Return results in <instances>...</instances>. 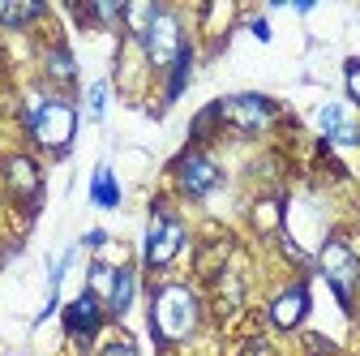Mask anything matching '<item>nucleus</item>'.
<instances>
[{"label":"nucleus","instance_id":"1","mask_svg":"<svg viewBox=\"0 0 360 356\" xmlns=\"http://www.w3.org/2000/svg\"><path fill=\"white\" fill-rule=\"evenodd\" d=\"M22 129L30 133V142L39 151L65 159L73 151V138H77V108H73L69 95L30 91L22 99Z\"/></svg>","mask_w":360,"mask_h":356},{"label":"nucleus","instance_id":"2","mask_svg":"<svg viewBox=\"0 0 360 356\" xmlns=\"http://www.w3.org/2000/svg\"><path fill=\"white\" fill-rule=\"evenodd\" d=\"M198 326H202V296L189 284L163 279L150 288V335L159 348H176L193 339Z\"/></svg>","mask_w":360,"mask_h":356},{"label":"nucleus","instance_id":"3","mask_svg":"<svg viewBox=\"0 0 360 356\" xmlns=\"http://www.w3.org/2000/svg\"><path fill=\"white\" fill-rule=\"evenodd\" d=\"M189 232H185V219L172 210L167 198L150 202V224H146V241H142V262L146 271H167V266L180 258Z\"/></svg>","mask_w":360,"mask_h":356},{"label":"nucleus","instance_id":"4","mask_svg":"<svg viewBox=\"0 0 360 356\" xmlns=\"http://www.w3.org/2000/svg\"><path fill=\"white\" fill-rule=\"evenodd\" d=\"M313 266H318V275L330 284L335 300L343 305V314H352V309H356V288H360V258H356L352 241L339 236V232H330L322 241L318 258H313Z\"/></svg>","mask_w":360,"mask_h":356},{"label":"nucleus","instance_id":"5","mask_svg":"<svg viewBox=\"0 0 360 356\" xmlns=\"http://www.w3.org/2000/svg\"><path fill=\"white\" fill-rule=\"evenodd\" d=\"M185 48H189V39H185V26H180V13L159 5V13H155L150 30L142 34V52H146L150 69H155V73H167V69L176 65V56L185 52Z\"/></svg>","mask_w":360,"mask_h":356},{"label":"nucleus","instance_id":"6","mask_svg":"<svg viewBox=\"0 0 360 356\" xmlns=\"http://www.w3.org/2000/svg\"><path fill=\"white\" fill-rule=\"evenodd\" d=\"M219 120H223V129L257 138V133H266L279 120V103L266 95H228V99H219Z\"/></svg>","mask_w":360,"mask_h":356},{"label":"nucleus","instance_id":"7","mask_svg":"<svg viewBox=\"0 0 360 356\" xmlns=\"http://www.w3.org/2000/svg\"><path fill=\"white\" fill-rule=\"evenodd\" d=\"M172 176H176V189L185 193V198H193V202L210 198V193L223 185V167H219L202 146L180 151V155L172 159Z\"/></svg>","mask_w":360,"mask_h":356},{"label":"nucleus","instance_id":"8","mask_svg":"<svg viewBox=\"0 0 360 356\" xmlns=\"http://www.w3.org/2000/svg\"><path fill=\"white\" fill-rule=\"evenodd\" d=\"M0 185H5V193H9V202L13 206H22V210H39V202H43V172H39V163L30 159V155H9L5 163H0Z\"/></svg>","mask_w":360,"mask_h":356},{"label":"nucleus","instance_id":"9","mask_svg":"<svg viewBox=\"0 0 360 356\" xmlns=\"http://www.w3.org/2000/svg\"><path fill=\"white\" fill-rule=\"evenodd\" d=\"M309 284L304 279H292L283 292H275L270 296V305H266V318H270V326L275 331H296L304 318H309Z\"/></svg>","mask_w":360,"mask_h":356},{"label":"nucleus","instance_id":"10","mask_svg":"<svg viewBox=\"0 0 360 356\" xmlns=\"http://www.w3.org/2000/svg\"><path fill=\"white\" fill-rule=\"evenodd\" d=\"M103 322H108V305L99 296H90V292H82L73 305H65V331L77 343H90V339L103 331Z\"/></svg>","mask_w":360,"mask_h":356},{"label":"nucleus","instance_id":"11","mask_svg":"<svg viewBox=\"0 0 360 356\" xmlns=\"http://www.w3.org/2000/svg\"><path fill=\"white\" fill-rule=\"evenodd\" d=\"M318 125H322V142H330V146H360V125L347 120V112L339 103H326L318 112Z\"/></svg>","mask_w":360,"mask_h":356},{"label":"nucleus","instance_id":"12","mask_svg":"<svg viewBox=\"0 0 360 356\" xmlns=\"http://www.w3.org/2000/svg\"><path fill=\"white\" fill-rule=\"evenodd\" d=\"M43 73H48L52 86H73L77 82V61H73V52L65 48L60 39L48 43V52H43Z\"/></svg>","mask_w":360,"mask_h":356},{"label":"nucleus","instance_id":"13","mask_svg":"<svg viewBox=\"0 0 360 356\" xmlns=\"http://www.w3.org/2000/svg\"><path fill=\"white\" fill-rule=\"evenodd\" d=\"M90 202H95L99 210H116L120 206V181H116V172L108 163H99L95 172H90Z\"/></svg>","mask_w":360,"mask_h":356},{"label":"nucleus","instance_id":"14","mask_svg":"<svg viewBox=\"0 0 360 356\" xmlns=\"http://www.w3.org/2000/svg\"><path fill=\"white\" fill-rule=\"evenodd\" d=\"M133 296H138V271H133V266H120V271H116V288H112V300H108V318L112 322H120L129 314Z\"/></svg>","mask_w":360,"mask_h":356},{"label":"nucleus","instance_id":"15","mask_svg":"<svg viewBox=\"0 0 360 356\" xmlns=\"http://www.w3.org/2000/svg\"><path fill=\"white\" fill-rule=\"evenodd\" d=\"M193 61H198V48L189 43L185 52L176 56V65L167 69V86H163V103H176L180 95H185V86H189V77H193Z\"/></svg>","mask_w":360,"mask_h":356},{"label":"nucleus","instance_id":"16","mask_svg":"<svg viewBox=\"0 0 360 356\" xmlns=\"http://www.w3.org/2000/svg\"><path fill=\"white\" fill-rule=\"evenodd\" d=\"M43 13H48V5H39V0H0V26L9 30H22V26H34Z\"/></svg>","mask_w":360,"mask_h":356},{"label":"nucleus","instance_id":"17","mask_svg":"<svg viewBox=\"0 0 360 356\" xmlns=\"http://www.w3.org/2000/svg\"><path fill=\"white\" fill-rule=\"evenodd\" d=\"M253 228H257L262 236L283 232V202H279V198H262V202L253 206Z\"/></svg>","mask_w":360,"mask_h":356},{"label":"nucleus","instance_id":"18","mask_svg":"<svg viewBox=\"0 0 360 356\" xmlns=\"http://www.w3.org/2000/svg\"><path fill=\"white\" fill-rule=\"evenodd\" d=\"M112 288H116V271L108 262H90V271H86V292L90 296H99L103 305L112 300Z\"/></svg>","mask_w":360,"mask_h":356},{"label":"nucleus","instance_id":"19","mask_svg":"<svg viewBox=\"0 0 360 356\" xmlns=\"http://www.w3.org/2000/svg\"><path fill=\"white\" fill-rule=\"evenodd\" d=\"M214 129H223V120H219V99H214V103H206V108L193 116V125H189V138H193V146L210 142V138H214Z\"/></svg>","mask_w":360,"mask_h":356},{"label":"nucleus","instance_id":"20","mask_svg":"<svg viewBox=\"0 0 360 356\" xmlns=\"http://www.w3.org/2000/svg\"><path fill=\"white\" fill-rule=\"evenodd\" d=\"M86 112H90V120H103V112H108V82H90Z\"/></svg>","mask_w":360,"mask_h":356},{"label":"nucleus","instance_id":"21","mask_svg":"<svg viewBox=\"0 0 360 356\" xmlns=\"http://www.w3.org/2000/svg\"><path fill=\"white\" fill-rule=\"evenodd\" d=\"M343 82H347V99L360 108V61H347L343 65Z\"/></svg>","mask_w":360,"mask_h":356},{"label":"nucleus","instance_id":"22","mask_svg":"<svg viewBox=\"0 0 360 356\" xmlns=\"http://www.w3.org/2000/svg\"><path fill=\"white\" fill-rule=\"evenodd\" d=\"M99 356H138V348H133L129 339H112V343L99 348Z\"/></svg>","mask_w":360,"mask_h":356},{"label":"nucleus","instance_id":"23","mask_svg":"<svg viewBox=\"0 0 360 356\" xmlns=\"http://www.w3.org/2000/svg\"><path fill=\"white\" fill-rule=\"evenodd\" d=\"M304 343H309V348H313V356H335V343H326V339H322V335H309V339H304Z\"/></svg>","mask_w":360,"mask_h":356},{"label":"nucleus","instance_id":"24","mask_svg":"<svg viewBox=\"0 0 360 356\" xmlns=\"http://www.w3.org/2000/svg\"><path fill=\"white\" fill-rule=\"evenodd\" d=\"M249 30H253V39H257V43H270V22H266V18H253V22H249Z\"/></svg>","mask_w":360,"mask_h":356},{"label":"nucleus","instance_id":"25","mask_svg":"<svg viewBox=\"0 0 360 356\" xmlns=\"http://www.w3.org/2000/svg\"><path fill=\"white\" fill-rule=\"evenodd\" d=\"M82 245H86V249H103V245H108V232H103V228L86 232V236H82Z\"/></svg>","mask_w":360,"mask_h":356}]
</instances>
